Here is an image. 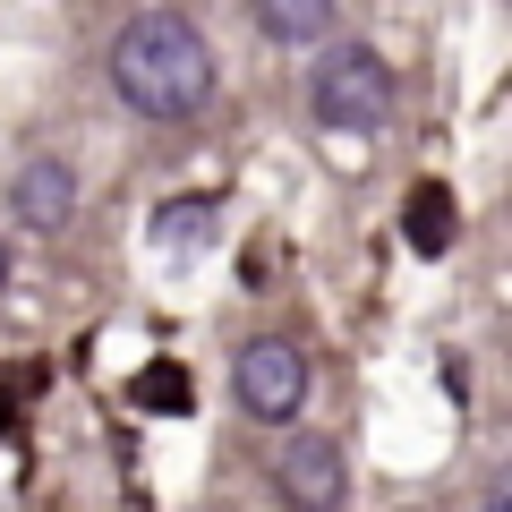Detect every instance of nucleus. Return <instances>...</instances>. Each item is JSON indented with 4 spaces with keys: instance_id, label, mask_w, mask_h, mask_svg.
I'll list each match as a JSON object with an SVG mask.
<instances>
[{
    "instance_id": "obj_7",
    "label": "nucleus",
    "mask_w": 512,
    "mask_h": 512,
    "mask_svg": "<svg viewBox=\"0 0 512 512\" xmlns=\"http://www.w3.org/2000/svg\"><path fill=\"white\" fill-rule=\"evenodd\" d=\"M256 26L274 43H325L333 35V0H256Z\"/></svg>"
},
{
    "instance_id": "obj_9",
    "label": "nucleus",
    "mask_w": 512,
    "mask_h": 512,
    "mask_svg": "<svg viewBox=\"0 0 512 512\" xmlns=\"http://www.w3.org/2000/svg\"><path fill=\"white\" fill-rule=\"evenodd\" d=\"M137 402H146V410H188V376H180V367H146V376H137Z\"/></svg>"
},
{
    "instance_id": "obj_6",
    "label": "nucleus",
    "mask_w": 512,
    "mask_h": 512,
    "mask_svg": "<svg viewBox=\"0 0 512 512\" xmlns=\"http://www.w3.org/2000/svg\"><path fill=\"white\" fill-rule=\"evenodd\" d=\"M453 222H461V205L444 197L436 180H419V188H410V205H402V231H410V248H419V256H444V248H453Z\"/></svg>"
},
{
    "instance_id": "obj_3",
    "label": "nucleus",
    "mask_w": 512,
    "mask_h": 512,
    "mask_svg": "<svg viewBox=\"0 0 512 512\" xmlns=\"http://www.w3.org/2000/svg\"><path fill=\"white\" fill-rule=\"evenodd\" d=\"M231 393H239V410H248V419L291 427L299 410H308V350L282 342V333H256V342H239V359H231Z\"/></svg>"
},
{
    "instance_id": "obj_4",
    "label": "nucleus",
    "mask_w": 512,
    "mask_h": 512,
    "mask_svg": "<svg viewBox=\"0 0 512 512\" xmlns=\"http://www.w3.org/2000/svg\"><path fill=\"white\" fill-rule=\"evenodd\" d=\"M274 495L291 512H342V495H350V470H342V453H333V436H291L274 453Z\"/></svg>"
},
{
    "instance_id": "obj_1",
    "label": "nucleus",
    "mask_w": 512,
    "mask_h": 512,
    "mask_svg": "<svg viewBox=\"0 0 512 512\" xmlns=\"http://www.w3.org/2000/svg\"><path fill=\"white\" fill-rule=\"evenodd\" d=\"M111 94L137 120H197L214 103V52L180 9H146L111 35Z\"/></svg>"
},
{
    "instance_id": "obj_8",
    "label": "nucleus",
    "mask_w": 512,
    "mask_h": 512,
    "mask_svg": "<svg viewBox=\"0 0 512 512\" xmlns=\"http://www.w3.org/2000/svg\"><path fill=\"white\" fill-rule=\"evenodd\" d=\"M205 222H214V205H205V197H180V205H163V214H154V239H163V248H197Z\"/></svg>"
},
{
    "instance_id": "obj_2",
    "label": "nucleus",
    "mask_w": 512,
    "mask_h": 512,
    "mask_svg": "<svg viewBox=\"0 0 512 512\" xmlns=\"http://www.w3.org/2000/svg\"><path fill=\"white\" fill-rule=\"evenodd\" d=\"M308 111L325 128H342V137H367V128L393 120V69L367 43H333L316 60V77H308Z\"/></svg>"
},
{
    "instance_id": "obj_10",
    "label": "nucleus",
    "mask_w": 512,
    "mask_h": 512,
    "mask_svg": "<svg viewBox=\"0 0 512 512\" xmlns=\"http://www.w3.org/2000/svg\"><path fill=\"white\" fill-rule=\"evenodd\" d=\"M0 291H9V248H0Z\"/></svg>"
},
{
    "instance_id": "obj_5",
    "label": "nucleus",
    "mask_w": 512,
    "mask_h": 512,
    "mask_svg": "<svg viewBox=\"0 0 512 512\" xmlns=\"http://www.w3.org/2000/svg\"><path fill=\"white\" fill-rule=\"evenodd\" d=\"M9 214H18L26 231H69V214H77V180H69V163L35 154V163L9 180Z\"/></svg>"
}]
</instances>
